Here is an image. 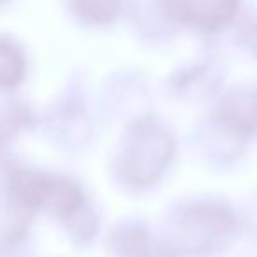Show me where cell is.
Wrapping results in <instances>:
<instances>
[{
	"label": "cell",
	"instance_id": "6da1fadb",
	"mask_svg": "<svg viewBox=\"0 0 257 257\" xmlns=\"http://www.w3.org/2000/svg\"><path fill=\"white\" fill-rule=\"evenodd\" d=\"M175 152L173 140L155 123H140L131 136L123 155V176L134 185L157 182Z\"/></svg>",
	"mask_w": 257,
	"mask_h": 257
},
{
	"label": "cell",
	"instance_id": "7a4b0ae2",
	"mask_svg": "<svg viewBox=\"0 0 257 257\" xmlns=\"http://www.w3.org/2000/svg\"><path fill=\"white\" fill-rule=\"evenodd\" d=\"M236 227L231 210L222 204H194L187 208L180 220L182 232L194 243V248H206L215 238H220Z\"/></svg>",
	"mask_w": 257,
	"mask_h": 257
},
{
	"label": "cell",
	"instance_id": "3957f363",
	"mask_svg": "<svg viewBox=\"0 0 257 257\" xmlns=\"http://www.w3.org/2000/svg\"><path fill=\"white\" fill-rule=\"evenodd\" d=\"M85 204V196L76 183L69 182L65 178H55V176L44 178L41 206L48 208L62 222L67 220L71 215H74Z\"/></svg>",
	"mask_w": 257,
	"mask_h": 257
},
{
	"label": "cell",
	"instance_id": "277c9868",
	"mask_svg": "<svg viewBox=\"0 0 257 257\" xmlns=\"http://www.w3.org/2000/svg\"><path fill=\"white\" fill-rule=\"evenodd\" d=\"M175 11L180 18L190 20L194 23H215L222 22L227 15L231 2L229 0H173Z\"/></svg>",
	"mask_w": 257,
	"mask_h": 257
},
{
	"label": "cell",
	"instance_id": "5b68a950",
	"mask_svg": "<svg viewBox=\"0 0 257 257\" xmlns=\"http://www.w3.org/2000/svg\"><path fill=\"white\" fill-rule=\"evenodd\" d=\"M23 78V60L11 43L0 41V88H15Z\"/></svg>",
	"mask_w": 257,
	"mask_h": 257
},
{
	"label": "cell",
	"instance_id": "8992f818",
	"mask_svg": "<svg viewBox=\"0 0 257 257\" xmlns=\"http://www.w3.org/2000/svg\"><path fill=\"white\" fill-rule=\"evenodd\" d=\"M154 248L148 232L141 227H127L118 236V250L121 257H147Z\"/></svg>",
	"mask_w": 257,
	"mask_h": 257
},
{
	"label": "cell",
	"instance_id": "52a82bcc",
	"mask_svg": "<svg viewBox=\"0 0 257 257\" xmlns=\"http://www.w3.org/2000/svg\"><path fill=\"white\" fill-rule=\"evenodd\" d=\"M79 13L93 22H109L118 15L121 0H74Z\"/></svg>",
	"mask_w": 257,
	"mask_h": 257
},
{
	"label": "cell",
	"instance_id": "ba28073f",
	"mask_svg": "<svg viewBox=\"0 0 257 257\" xmlns=\"http://www.w3.org/2000/svg\"><path fill=\"white\" fill-rule=\"evenodd\" d=\"M147 257H173V253H171V250H168V248H159V246H154Z\"/></svg>",
	"mask_w": 257,
	"mask_h": 257
},
{
	"label": "cell",
	"instance_id": "9c48e42d",
	"mask_svg": "<svg viewBox=\"0 0 257 257\" xmlns=\"http://www.w3.org/2000/svg\"><path fill=\"white\" fill-rule=\"evenodd\" d=\"M6 140V131L4 128H0V145H2V141Z\"/></svg>",
	"mask_w": 257,
	"mask_h": 257
}]
</instances>
